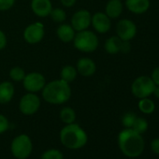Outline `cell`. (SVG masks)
Wrapping results in <instances>:
<instances>
[{
    "label": "cell",
    "mask_w": 159,
    "mask_h": 159,
    "mask_svg": "<svg viewBox=\"0 0 159 159\" xmlns=\"http://www.w3.org/2000/svg\"><path fill=\"white\" fill-rule=\"evenodd\" d=\"M118 145L126 157L136 158L142 154L145 141L141 134L132 128H125L118 135Z\"/></svg>",
    "instance_id": "obj_1"
},
{
    "label": "cell",
    "mask_w": 159,
    "mask_h": 159,
    "mask_svg": "<svg viewBox=\"0 0 159 159\" xmlns=\"http://www.w3.org/2000/svg\"><path fill=\"white\" fill-rule=\"evenodd\" d=\"M44 100L50 104H63L71 97V89L68 83L63 80H55L45 84L42 89Z\"/></svg>",
    "instance_id": "obj_2"
},
{
    "label": "cell",
    "mask_w": 159,
    "mask_h": 159,
    "mask_svg": "<svg viewBox=\"0 0 159 159\" xmlns=\"http://www.w3.org/2000/svg\"><path fill=\"white\" fill-rule=\"evenodd\" d=\"M62 144L71 150L83 148L88 140L86 132L77 124L66 125L60 132Z\"/></svg>",
    "instance_id": "obj_3"
},
{
    "label": "cell",
    "mask_w": 159,
    "mask_h": 159,
    "mask_svg": "<svg viewBox=\"0 0 159 159\" xmlns=\"http://www.w3.org/2000/svg\"><path fill=\"white\" fill-rule=\"evenodd\" d=\"M74 46L79 51L84 52H92L98 47V36L89 30L79 31L74 37Z\"/></svg>",
    "instance_id": "obj_4"
},
{
    "label": "cell",
    "mask_w": 159,
    "mask_h": 159,
    "mask_svg": "<svg viewBox=\"0 0 159 159\" xmlns=\"http://www.w3.org/2000/svg\"><path fill=\"white\" fill-rule=\"evenodd\" d=\"M155 84L152 81L151 77L148 76H139L133 82L131 85V92L137 98H149L152 95Z\"/></svg>",
    "instance_id": "obj_5"
},
{
    "label": "cell",
    "mask_w": 159,
    "mask_h": 159,
    "mask_svg": "<svg viewBox=\"0 0 159 159\" xmlns=\"http://www.w3.org/2000/svg\"><path fill=\"white\" fill-rule=\"evenodd\" d=\"M33 150L31 139L27 135H20L11 142V152L17 159H26Z\"/></svg>",
    "instance_id": "obj_6"
},
{
    "label": "cell",
    "mask_w": 159,
    "mask_h": 159,
    "mask_svg": "<svg viewBox=\"0 0 159 159\" xmlns=\"http://www.w3.org/2000/svg\"><path fill=\"white\" fill-rule=\"evenodd\" d=\"M23 82L25 89L29 93H37L41 91L46 84L44 76L39 72H32L25 75Z\"/></svg>",
    "instance_id": "obj_7"
},
{
    "label": "cell",
    "mask_w": 159,
    "mask_h": 159,
    "mask_svg": "<svg viewBox=\"0 0 159 159\" xmlns=\"http://www.w3.org/2000/svg\"><path fill=\"white\" fill-rule=\"evenodd\" d=\"M40 106V99L39 98L35 95V93H28L25 95L19 104L20 111L25 115H32L36 113Z\"/></svg>",
    "instance_id": "obj_8"
},
{
    "label": "cell",
    "mask_w": 159,
    "mask_h": 159,
    "mask_svg": "<svg viewBox=\"0 0 159 159\" xmlns=\"http://www.w3.org/2000/svg\"><path fill=\"white\" fill-rule=\"evenodd\" d=\"M116 33L123 41H130L137 34V26L131 20L123 19L116 25Z\"/></svg>",
    "instance_id": "obj_9"
},
{
    "label": "cell",
    "mask_w": 159,
    "mask_h": 159,
    "mask_svg": "<svg viewBox=\"0 0 159 159\" xmlns=\"http://www.w3.org/2000/svg\"><path fill=\"white\" fill-rule=\"evenodd\" d=\"M92 21V15L91 13L86 10H81L74 13L71 19V26L75 31H83L86 30Z\"/></svg>",
    "instance_id": "obj_10"
},
{
    "label": "cell",
    "mask_w": 159,
    "mask_h": 159,
    "mask_svg": "<svg viewBox=\"0 0 159 159\" xmlns=\"http://www.w3.org/2000/svg\"><path fill=\"white\" fill-rule=\"evenodd\" d=\"M44 33V26L40 23H34L25 28L24 32V38L26 42L30 44H36L42 40Z\"/></svg>",
    "instance_id": "obj_11"
},
{
    "label": "cell",
    "mask_w": 159,
    "mask_h": 159,
    "mask_svg": "<svg viewBox=\"0 0 159 159\" xmlns=\"http://www.w3.org/2000/svg\"><path fill=\"white\" fill-rule=\"evenodd\" d=\"M91 24L94 29L100 34H105L109 32L111 26V18H109L107 14L103 12H97L96 14H94L92 16Z\"/></svg>",
    "instance_id": "obj_12"
},
{
    "label": "cell",
    "mask_w": 159,
    "mask_h": 159,
    "mask_svg": "<svg viewBox=\"0 0 159 159\" xmlns=\"http://www.w3.org/2000/svg\"><path fill=\"white\" fill-rule=\"evenodd\" d=\"M31 9L37 16L43 18L50 15L52 6L51 0H32Z\"/></svg>",
    "instance_id": "obj_13"
},
{
    "label": "cell",
    "mask_w": 159,
    "mask_h": 159,
    "mask_svg": "<svg viewBox=\"0 0 159 159\" xmlns=\"http://www.w3.org/2000/svg\"><path fill=\"white\" fill-rule=\"evenodd\" d=\"M97 70L95 62L88 57H83L77 63V71L84 77H91Z\"/></svg>",
    "instance_id": "obj_14"
},
{
    "label": "cell",
    "mask_w": 159,
    "mask_h": 159,
    "mask_svg": "<svg viewBox=\"0 0 159 159\" xmlns=\"http://www.w3.org/2000/svg\"><path fill=\"white\" fill-rule=\"evenodd\" d=\"M125 7L135 14H142L150 8V0H125Z\"/></svg>",
    "instance_id": "obj_15"
},
{
    "label": "cell",
    "mask_w": 159,
    "mask_h": 159,
    "mask_svg": "<svg viewBox=\"0 0 159 159\" xmlns=\"http://www.w3.org/2000/svg\"><path fill=\"white\" fill-rule=\"evenodd\" d=\"M14 96V86L10 82L0 84V104L9 103Z\"/></svg>",
    "instance_id": "obj_16"
},
{
    "label": "cell",
    "mask_w": 159,
    "mask_h": 159,
    "mask_svg": "<svg viewBox=\"0 0 159 159\" xmlns=\"http://www.w3.org/2000/svg\"><path fill=\"white\" fill-rule=\"evenodd\" d=\"M105 13L111 19L118 18L123 12V3L121 0H110L106 5Z\"/></svg>",
    "instance_id": "obj_17"
},
{
    "label": "cell",
    "mask_w": 159,
    "mask_h": 159,
    "mask_svg": "<svg viewBox=\"0 0 159 159\" xmlns=\"http://www.w3.org/2000/svg\"><path fill=\"white\" fill-rule=\"evenodd\" d=\"M75 30L71 25H61L57 28V36L60 40L64 42H69L74 39L75 37Z\"/></svg>",
    "instance_id": "obj_18"
},
{
    "label": "cell",
    "mask_w": 159,
    "mask_h": 159,
    "mask_svg": "<svg viewBox=\"0 0 159 159\" xmlns=\"http://www.w3.org/2000/svg\"><path fill=\"white\" fill-rule=\"evenodd\" d=\"M122 43H123V40L119 37L112 36L106 40L105 50L110 54H116L121 52Z\"/></svg>",
    "instance_id": "obj_19"
},
{
    "label": "cell",
    "mask_w": 159,
    "mask_h": 159,
    "mask_svg": "<svg viewBox=\"0 0 159 159\" xmlns=\"http://www.w3.org/2000/svg\"><path fill=\"white\" fill-rule=\"evenodd\" d=\"M138 107H139V110L144 114H151L155 110L154 102L148 98H140L138 103Z\"/></svg>",
    "instance_id": "obj_20"
},
{
    "label": "cell",
    "mask_w": 159,
    "mask_h": 159,
    "mask_svg": "<svg viewBox=\"0 0 159 159\" xmlns=\"http://www.w3.org/2000/svg\"><path fill=\"white\" fill-rule=\"evenodd\" d=\"M61 80L66 82L71 83L77 77V69L72 66H66L61 70Z\"/></svg>",
    "instance_id": "obj_21"
},
{
    "label": "cell",
    "mask_w": 159,
    "mask_h": 159,
    "mask_svg": "<svg viewBox=\"0 0 159 159\" xmlns=\"http://www.w3.org/2000/svg\"><path fill=\"white\" fill-rule=\"evenodd\" d=\"M60 119L63 123L69 125L73 124L76 120V112L69 107H65L60 111Z\"/></svg>",
    "instance_id": "obj_22"
},
{
    "label": "cell",
    "mask_w": 159,
    "mask_h": 159,
    "mask_svg": "<svg viewBox=\"0 0 159 159\" xmlns=\"http://www.w3.org/2000/svg\"><path fill=\"white\" fill-rule=\"evenodd\" d=\"M132 129H134L135 131H137L139 134H143L148 129V122L146 121V119H144L142 117H137L136 121L132 126Z\"/></svg>",
    "instance_id": "obj_23"
},
{
    "label": "cell",
    "mask_w": 159,
    "mask_h": 159,
    "mask_svg": "<svg viewBox=\"0 0 159 159\" xmlns=\"http://www.w3.org/2000/svg\"><path fill=\"white\" fill-rule=\"evenodd\" d=\"M10 77L14 82H22L25 77V70L20 66H14L10 71Z\"/></svg>",
    "instance_id": "obj_24"
},
{
    "label": "cell",
    "mask_w": 159,
    "mask_h": 159,
    "mask_svg": "<svg viewBox=\"0 0 159 159\" xmlns=\"http://www.w3.org/2000/svg\"><path fill=\"white\" fill-rule=\"evenodd\" d=\"M50 16L52 18V20H53L56 23H63L66 19V14L65 12V11H63L62 9L56 8V9H52Z\"/></svg>",
    "instance_id": "obj_25"
},
{
    "label": "cell",
    "mask_w": 159,
    "mask_h": 159,
    "mask_svg": "<svg viewBox=\"0 0 159 159\" xmlns=\"http://www.w3.org/2000/svg\"><path fill=\"white\" fill-rule=\"evenodd\" d=\"M136 114L133 112H126L122 117V124L125 128H132L135 121H136Z\"/></svg>",
    "instance_id": "obj_26"
},
{
    "label": "cell",
    "mask_w": 159,
    "mask_h": 159,
    "mask_svg": "<svg viewBox=\"0 0 159 159\" xmlns=\"http://www.w3.org/2000/svg\"><path fill=\"white\" fill-rule=\"evenodd\" d=\"M63 153L56 149H51L44 152L41 155V159H63Z\"/></svg>",
    "instance_id": "obj_27"
},
{
    "label": "cell",
    "mask_w": 159,
    "mask_h": 159,
    "mask_svg": "<svg viewBox=\"0 0 159 159\" xmlns=\"http://www.w3.org/2000/svg\"><path fill=\"white\" fill-rule=\"evenodd\" d=\"M9 126L10 124L8 119L4 115L0 114V134H3L4 132H6L9 129Z\"/></svg>",
    "instance_id": "obj_28"
},
{
    "label": "cell",
    "mask_w": 159,
    "mask_h": 159,
    "mask_svg": "<svg viewBox=\"0 0 159 159\" xmlns=\"http://www.w3.org/2000/svg\"><path fill=\"white\" fill-rule=\"evenodd\" d=\"M15 0H0V11H8L12 8Z\"/></svg>",
    "instance_id": "obj_29"
},
{
    "label": "cell",
    "mask_w": 159,
    "mask_h": 159,
    "mask_svg": "<svg viewBox=\"0 0 159 159\" xmlns=\"http://www.w3.org/2000/svg\"><path fill=\"white\" fill-rule=\"evenodd\" d=\"M150 147H151L152 152L154 154L159 155V138L153 139L151 141Z\"/></svg>",
    "instance_id": "obj_30"
},
{
    "label": "cell",
    "mask_w": 159,
    "mask_h": 159,
    "mask_svg": "<svg viewBox=\"0 0 159 159\" xmlns=\"http://www.w3.org/2000/svg\"><path fill=\"white\" fill-rule=\"evenodd\" d=\"M151 79L155 85L159 86V66H156L151 74Z\"/></svg>",
    "instance_id": "obj_31"
},
{
    "label": "cell",
    "mask_w": 159,
    "mask_h": 159,
    "mask_svg": "<svg viewBox=\"0 0 159 159\" xmlns=\"http://www.w3.org/2000/svg\"><path fill=\"white\" fill-rule=\"evenodd\" d=\"M7 45V38L6 35L3 33V31L0 30V50H2Z\"/></svg>",
    "instance_id": "obj_32"
},
{
    "label": "cell",
    "mask_w": 159,
    "mask_h": 159,
    "mask_svg": "<svg viewBox=\"0 0 159 159\" xmlns=\"http://www.w3.org/2000/svg\"><path fill=\"white\" fill-rule=\"evenodd\" d=\"M131 50V46L129 41H123L122 43V48H121V52L124 53H128Z\"/></svg>",
    "instance_id": "obj_33"
},
{
    "label": "cell",
    "mask_w": 159,
    "mask_h": 159,
    "mask_svg": "<svg viewBox=\"0 0 159 159\" xmlns=\"http://www.w3.org/2000/svg\"><path fill=\"white\" fill-rule=\"evenodd\" d=\"M61 3L63 6L66 7V8H69V7H72L75 5L76 3V0H61Z\"/></svg>",
    "instance_id": "obj_34"
},
{
    "label": "cell",
    "mask_w": 159,
    "mask_h": 159,
    "mask_svg": "<svg viewBox=\"0 0 159 159\" xmlns=\"http://www.w3.org/2000/svg\"><path fill=\"white\" fill-rule=\"evenodd\" d=\"M152 95H153L156 98H158V99H159V86H158V85H155Z\"/></svg>",
    "instance_id": "obj_35"
}]
</instances>
